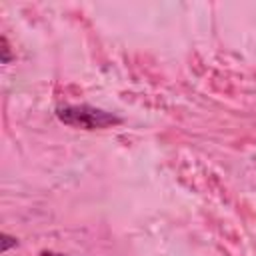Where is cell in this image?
Masks as SVG:
<instances>
[{
  "mask_svg": "<svg viewBox=\"0 0 256 256\" xmlns=\"http://www.w3.org/2000/svg\"><path fill=\"white\" fill-rule=\"evenodd\" d=\"M58 118L70 126L76 128H86V130H94V128H106L110 124H118L120 118L92 108V106H62L58 108Z\"/></svg>",
  "mask_w": 256,
  "mask_h": 256,
  "instance_id": "cell-1",
  "label": "cell"
},
{
  "mask_svg": "<svg viewBox=\"0 0 256 256\" xmlns=\"http://www.w3.org/2000/svg\"><path fill=\"white\" fill-rule=\"evenodd\" d=\"M42 256H62V254H54V252H42Z\"/></svg>",
  "mask_w": 256,
  "mask_h": 256,
  "instance_id": "cell-3",
  "label": "cell"
},
{
  "mask_svg": "<svg viewBox=\"0 0 256 256\" xmlns=\"http://www.w3.org/2000/svg\"><path fill=\"white\" fill-rule=\"evenodd\" d=\"M10 246H16V240H14V238H10V236H6V234H4V240H2V250H4V252H6V250H8V248H10Z\"/></svg>",
  "mask_w": 256,
  "mask_h": 256,
  "instance_id": "cell-2",
  "label": "cell"
}]
</instances>
